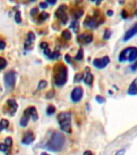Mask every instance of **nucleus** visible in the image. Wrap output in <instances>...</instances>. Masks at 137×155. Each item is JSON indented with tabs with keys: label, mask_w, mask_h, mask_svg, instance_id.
<instances>
[{
	"label": "nucleus",
	"mask_w": 137,
	"mask_h": 155,
	"mask_svg": "<svg viewBox=\"0 0 137 155\" xmlns=\"http://www.w3.org/2000/svg\"><path fill=\"white\" fill-rule=\"evenodd\" d=\"M65 144V137L64 134L61 132L56 131L51 135L49 140L48 141L46 145H44V148L48 150L53 152L61 151Z\"/></svg>",
	"instance_id": "nucleus-1"
},
{
	"label": "nucleus",
	"mask_w": 137,
	"mask_h": 155,
	"mask_svg": "<svg viewBox=\"0 0 137 155\" xmlns=\"http://www.w3.org/2000/svg\"><path fill=\"white\" fill-rule=\"evenodd\" d=\"M68 80V69L63 63H57L53 67V81L57 87H62Z\"/></svg>",
	"instance_id": "nucleus-2"
},
{
	"label": "nucleus",
	"mask_w": 137,
	"mask_h": 155,
	"mask_svg": "<svg viewBox=\"0 0 137 155\" xmlns=\"http://www.w3.org/2000/svg\"><path fill=\"white\" fill-rule=\"evenodd\" d=\"M57 121L59 126L63 132L67 133H71L72 125H71V113L69 112H62L57 115Z\"/></svg>",
	"instance_id": "nucleus-3"
},
{
	"label": "nucleus",
	"mask_w": 137,
	"mask_h": 155,
	"mask_svg": "<svg viewBox=\"0 0 137 155\" xmlns=\"http://www.w3.org/2000/svg\"><path fill=\"white\" fill-rule=\"evenodd\" d=\"M137 59V48L136 47H127L121 51L119 54V61L120 62L124 61H136Z\"/></svg>",
	"instance_id": "nucleus-4"
},
{
	"label": "nucleus",
	"mask_w": 137,
	"mask_h": 155,
	"mask_svg": "<svg viewBox=\"0 0 137 155\" xmlns=\"http://www.w3.org/2000/svg\"><path fill=\"white\" fill-rule=\"evenodd\" d=\"M105 21V19L101 18L99 13H97V11H95V14L94 16H86V18L85 19V21L83 22V25L86 28H96L98 27L99 24H101L102 23Z\"/></svg>",
	"instance_id": "nucleus-5"
},
{
	"label": "nucleus",
	"mask_w": 137,
	"mask_h": 155,
	"mask_svg": "<svg viewBox=\"0 0 137 155\" xmlns=\"http://www.w3.org/2000/svg\"><path fill=\"white\" fill-rule=\"evenodd\" d=\"M16 76H17V74L15 71H9L4 74V84L7 89L11 90L15 87Z\"/></svg>",
	"instance_id": "nucleus-6"
},
{
	"label": "nucleus",
	"mask_w": 137,
	"mask_h": 155,
	"mask_svg": "<svg viewBox=\"0 0 137 155\" xmlns=\"http://www.w3.org/2000/svg\"><path fill=\"white\" fill-rule=\"evenodd\" d=\"M66 10H67V6L65 4H62L58 7L57 10L55 12L56 17L62 22V24H64V25L66 24L68 22V15L66 13Z\"/></svg>",
	"instance_id": "nucleus-7"
},
{
	"label": "nucleus",
	"mask_w": 137,
	"mask_h": 155,
	"mask_svg": "<svg viewBox=\"0 0 137 155\" xmlns=\"http://www.w3.org/2000/svg\"><path fill=\"white\" fill-rule=\"evenodd\" d=\"M110 61H111V60H110L108 56H105V57L100 58H95L93 61V65L95 68L102 70V69L106 68L110 63Z\"/></svg>",
	"instance_id": "nucleus-8"
},
{
	"label": "nucleus",
	"mask_w": 137,
	"mask_h": 155,
	"mask_svg": "<svg viewBox=\"0 0 137 155\" xmlns=\"http://www.w3.org/2000/svg\"><path fill=\"white\" fill-rule=\"evenodd\" d=\"M83 88L82 87H76L75 88H73V90L71 92L70 97H71V100L73 103H78L82 100V99L83 97Z\"/></svg>",
	"instance_id": "nucleus-9"
},
{
	"label": "nucleus",
	"mask_w": 137,
	"mask_h": 155,
	"mask_svg": "<svg viewBox=\"0 0 137 155\" xmlns=\"http://www.w3.org/2000/svg\"><path fill=\"white\" fill-rule=\"evenodd\" d=\"M94 36L92 33H83L80 34L77 37V40L80 44H88L93 41Z\"/></svg>",
	"instance_id": "nucleus-10"
},
{
	"label": "nucleus",
	"mask_w": 137,
	"mask_h": 155,
	"mask_svg": "<svg viewBox=\"0 0 137 155\" xmlns=\"http://www.w3.org/2000/svg\"><path fill=\"white\" fill-rule=\"evenodd\" d=\"M137 35V23L136 24H134L132 28H131L129 30H127L125 33V35L123 36V40L124 41H128L131 40L133 36Z\"/></svg>",
	"instance_id": "nucleus-11"
},
{
	"label": "nucleus",
	"mask_w": 137,
	"mask_h": 155,
	"mask_svg": "<svg viewBox=\"0 0 137 155\" xmlns=\"http://www.w3.org/2000/svg\"><path fill=\"white\" fill-rule=\"evenodd\" d=\"M34 141H35V136L33 133L31 131H28L22 139V143L24 145H30Z\"/></svg>",
	"instance_id": "nucleus-12"
},
{
	"label": "nucleus",
	"mask_w": 137,
	"mask_h": 155,
	"mask_svg": "<svg viewBox=\"0 0 137 155\" xmlns=\"http://www.w3.org/2000/svg\"><path fill=\"white\" fill-rule=\"evenodd\" d=\"M127 94L130 95H137V78L131 82L127 90Z\"/></svg>",
	"instance_id": "nucleus-13"
},
{
	"label": "nucleus",
	"mask_w": 137,
	"mask_h": 155,
	"mask_svg": "<svg viewBox=\"0 0 137 155\" xmlns=\"http://www.w3.org/2000/svg\"><path fill=\"white\" fill-rule=\"evenodd\" d=\"M86 70L87 71L86 74L85 78H84V83H85V84L88 85V86H91L92 83H93V81H94V76L90 72V69L88 68V67Z\"/></svg>",
	"instance_id": "nucleus-14"
},
{
	"label": "nucleus",
	"mask_w": 137,
	"mask_h": 155,
	"mask_svg": "<svg viewBox=\"0 0 137 155\" xmlns=\"http://www.w3.org/2000/svg\"><path fill=\"white\" fill-rule=\"evenodd\" d=\"M7 105L11 108L10 114H11V115H13L15 114V112H16L17 108H18V104H17V103H16L15 100L13 99H8L7 101Z\"/></svg>",
	"instance_id": "nucleus-15"
},
{
	"label": "nucleus",
	"mask_w": 137,
	"mask_h": 155,
	"mask_svg": "<svg viewBox=\"0 0 137 155\" xmlns=\"http://www.w3.org/2000/svg\"><path fill=\"white\" fill-rule=\"evenodd\" d=\"M28 108L30 115H31V117L33 118V121H36V120H38V113H37L36 108L32 106V107H29V108Z\"/></svg>",
	"instance_id": "nucleus-16"
},
{
	"label": "nucleus",
	"mask_w": 137,
	"mask_h": 155,
	"mask_svg": "<svg viewBox=\"0 0 137 155\" xmlns=\"http://www.w3.org/2000/svg\"><path fill=\"white\" fill-rule=\"evenodd\" d=\"M30 115H28V114H26V113H24V115H23V117L20 120V125L22 127H26L28 125V124L29 119H30Z\"/></svg>",
	"instance_id": "nucleus-17"
},
{
	"label": "nucleus",
	"mask_w": 137,
	"mask_h": 155,
	"mask_svg": "<svg viewBox=\"0 0 137 155\" xmlns=\"http://www.w3.org/2000/svg\"><path fill=\"white\" fill-rule=\"evenodd\" d=\"M70 28H72V30L73 31V33H77L79 31V23L77 20H73L71 22L70 26H69Z\"/></svg>",
	"instance_id": "nucleus-18"
},
{
	"label": "nucleus",
	"mask_w": 137,
	"mask_h": 155,
	"mask_svg": "<svg viewBox=\"0 0 137 155\" xmlns=\"http://www.w3.org/2000/svg\"><path fill=\"white\" fill-rule=\"evenodd\" d=\"M62 37L65 40H69L72 38V34L68 29H65L62 33Z\"/></svg>",
	"instance_id": "nucleus-19"
},
{
	"label": "nucleus",
	"mask_w": 137,
	"mask_h": 155,
	"mask_svg": "<svg viewBox=\"0 0 137 155\" xmlns=\"http://www.w3.org/2000/svg\"><path fill=\"white\" fill-rule=\"evenodd\" d=\"M83 14H84V11L82 9H78L74 13H73V17L76 20V19H78L81 18L83 15Z\"/></svg>",
	"instance_id": "nucleus-20"
},
{
	"label": "nucleus",
	"mask_w": 137,
	"mask_h": 155,
	"mask_svg": "<svg viewBox=\"0 0 137 155\" xmlns=\"http://www.w3.org/2000/svg\"><path fill=\"white\" fill-rule=\"evenodd\" d=\"M46 112H47L48 115H53L55 112H56V108H55V106L52 104L48 105L47 108V110H46Z\"/></svg>",
	"instance_id": "nucleus-21"
},
{
	"label": "nucleus",
	"mask_w": 137,
	"mask_h": 155,
	"mask_svg": "<svg viewBox=\"0 0 137 155\" xmlns=\"http://www.w3.org/2000/svg\"><path fill=\"white\" fill-rule=\"evenodd\" d=\"M83 57H84V53H83V49L81 48V49H79L77 55L74 57V59L76 61H82L83 59Z\"/></svg>",
	"instance_id": "nucleus-22"
},
{
	"label": "nucleus",
	"mask_w": 137,
	"mask_h": 155,
	"mask_svg": "<svg viewBox=\"0 0 137 155\" xmlns=\"http://www.w3.org/2000/svg\"><path fill=\"white\" fill-rule=\"evenodd\" d=\"M49 18V14L48 13H47V12H44V11H43V12H41L40 14V15H39V17H38V19H39V20L40 21H44V20H46L47 19Z\"/></svg>",
	"instance_id": "nucleus-23"
},
{
	"label": "nucleus",
	"mask_w": 137,
	"mask_h": 155,
	"mask_svg": "<svg viewBox=\"0 0 137 155\" xmlns=\"http://www.w3.org/2000/svg\"><path fill=\"white\" fill-rule=\"evenodd\" d=\"M60 56H61V54L58 51H54V52H52V54H50V56L48 57V58L51 59V60H54V59H58L60 58Z\"/></svg>",
	"instance_id": "nucleus-24"
},
{
	"label": "nucleus",
	"mask_w": 137,
	"mask_h": 155,
	"mask_svg": "<svg viewBox=\"0 0 137 155\" xmlns=\"http://www.w3.org/2000/svg\"><path fill=\"white\" fill-rule=\"evenodd\" d=\"M111 29L107 28L105 29L104 31V35H103V39L104 40H109L110 39V37L111 36Z\"/></svg>",
	"instance_id": "nucleus-25"
},
{
	"label": "nucleus",
	"mask_w": 137,
	"mask_h": 155,
	"mask_svg": "<svg viewBox=\"0 0 137 155\" xmlns=\"http://www.w3.org/2000/svg\"><path fill=\"white\" fill-rule=\"evenodd\" d=\"M47 82L45 80H41L39 84H38V87H37V90H43L45 87H47Z\"/></svg>",
	"instance_id": "nucleus-26"
},
{
	"label": "nucleus",
	"mask_w": 137,
	"mask_h": 155,
	"mask_svg": "<svg viewBox=\"0 0 137 155\" xmlns=\"http://www.w3.org/2000/svg\"><path fill=\"white\" fill-rule=\"evenodd\" d=\"M27 37H28L27 40H28V41L32 42V43H33V42L35 41V39H36V36H35V34H34L33 32H29V33H28Z\"/></svg>",
	"instance_id": "nucleus-27"
},
{
	"label": "nucleus",
	"mask_w": 137,
	"mask_h": 155,
	"mask_svg": "<svg viewBox=\"0 0 137 155\" xmlns=\"http://www.w3.org/2000/svg\"><path fill=\"white\" fill-rule=\"evenodd\" d=\"M7 65V61L5 58L0 57V70H3L4 68H6V66Z\"/></svg>",
	"instance_id": "nucleus-28"
},
{
	"label": "nucleus",
	"mask_w": 137,
	"mask_h": 155,
	"mask_svg": "<svg viewBox=\"0 0 137 155\" xmlns=\"http://www.w3.org/2000/svg\"><path fill=\"white\" fill-rule=\"evenodd\" d=\"M82 79H84L83 74L82 73H78V74H77L75 77H74V83H80Z\"/></svg>",
	"instance_id": "nucleus-29"
},
{
	"label": "nucleus",
	"mask_w": 137,
	"mask_h": 155,
	"mask_svg": "<svg viewBox=\"0 0 137 155\" xmlns=\"http://www.w3.org/2000/svg\"><path fill=\"white\" fill-rule=\"evenodd\" d=\"M15 22L17 24H20L22 22V19H21V13L20 11H17L15 13Z\"/></svg>",
	"instance_id": "nucleus-30"
},
{
	"label": "nucleus",
	"mask_w": 137,
	"mask_h": 155,
	"mask_svg": "<svg viewBox=\"0 0 137 155\" xmlns=\"http://www.w3.org/2000/svg\"><path fill=\"white\" fill-rule=\"evenodd\" d=\"M95 99H96V101L98 103V104H103L105 101H106V99H105L104 97H102L101 95H96V97H95Z\"/></svg>",
	"instance_id": "nucleus-31"
},
{
	"label": "nucleus",
	"mask_w": 137,
	"mask_h": 155,
	"mask_svg": "<svg viewBox=\"0 0 137 155\" xmlns=\"http://www.w3.org/2000/svg\"><path fill=\"white\" fill-rule=\"evenodd\" d=\"M12 138L11 137H7L6 139H5V144L7 145V147H11V145H12Z\"/></svg>",
	"instance_id": "nucleus-32"
},
{
	"label": "nucleus",
	"mask_w": 137,
	"mask_h": 155,
	"mask_svg": "<svg viewBox=\"0 0 137 155\" xmlns=\"http://www.w3.org/2000/svg\"><path fill=\"white\" fill-rule=\"evenodd\" d=\"M121 16H122V18L124 19H126L128 18V16H129V14L127 13V11L126 10H123V11H121Z\"/></svg>",
	"instance_id": "nucleus-33"
},
{
	"label": "nucleus",
	"mask_w": 137,
	"mask_h": 155,
	"mask_svg": "<svg viewBox=\"0 0 137 155\" xmlns=\"http://www.w3.org/2000/svg\"><path fill=\"white\" fill-rule=\"evenodd\" d=\"M1 123H2V124H3V126L4 129H7L8 125H9V121L6 119H3L1 120Z\"/></svg>",
	"instance_id": "nucleus-34"
},
{
	"label": "nucleus",
	"mask_w": 137,
	"mask_h": 155,
	"mask_svg": "<svg viewBox=\"0 0 137 155\" xmlns=\"http://www.w3.org/2000/svg\"><path fill=\"white\" fill-rule=\"evenodd\" d=\"M38 11H39V10H38V8H36V7L33 8V9L31 10V12H30V13H31V15H32V16L36 15L38 13Z\"/></svg>",
	"instance_id": "nucleus-35"
},
{
	"label": "nucleus",
	"mask_w": 137,
	"mask_h": 155,
	"mask_svg": "<svg viewBox=\"0 0 137 155\" xmlns=\"http://www.w3.org/2000/svg\"><path fill=\"white\" fill-rule=\"evenodd\" d=\"M7 149V146L6 144H0V151L6 152Z\"/></svg>",
	"instance_id": "nucleus-36"
},
{
	"label": "nucleus",
	"mask_w": 137,
	"mask_h": 155,
	"mask_svg": "<svg viewBox=\"0 0 137 155\" xmlns=\"http://www.w3.org/2000/svg\"><path fill=\"white\" fill-rule=\"evenodd\" d=\"M125 152H126V150L124 149H119V150L116 152L115 155H124L125 154Z\"/></svg>",
	"instance_id": "nucleus-37"
},
{
	"label": "nucleus",
	"mask_w": 137,
	"mask_h": 155,
	"mask_svg": "<svg viewBox=\"0 0 137 155\" xmlns=\"http://www.w3.org/2000/svg\"><path fill=\"white\" fill-rule=\"evenodd\" d=\"M46 96H47L48 99H52V98L54 96V91L53 90H50L49 92H48Z\"/></svg>",
	"instance_id": "nucleus-38"
},
{
	"label": "nucleus",
	"mask_w": 137,
	"mask_h": 155,
	"mask_svg": "<svg viewBox=\"0 0 137 155\" xmlns=\"http://www.w3.org/2000/svg\"><path fill=\"white\" fill-rule=\"evenodd\" d=\"M40 48L42 49H47L48 48V44L47 42H42V43L40 44Z\"/></svg>",
	"instance_id": "nucleus-39"
},
{
	"label": "nucleus",
	"mask_w": 137,
	"mask_h": 155,
	"mask_svg": "<svg viewBox=\"0 0 137 155\" xmlns=\"http://www.w3.org/2000/svg\"><path fill=\"white\" fill-rule=\"evenodd\" d=\"M65 61H67L68 63H71V61H72V58H71V57H70L68 54H66V55H65Z\"/></svg>",
	"instance_id": "nucleus-40"
},
{
	"label": "nucleus",
	"mask_w": 137,
	"mask_h": 155,
	"mask_svg": "<svg viewBox=\"0 0 137 155\" xmlns=\"http://www.w3.org/2000/svg\"><path fill=\"white\" fill-rule=\"evenodd\" d=\"M40 7L41 8H43V9H46L48 7V4L45 3V2H42V3H40Z\"/></svg>",
	"instance_id": "nucleus-41"
},
{
	"label": "nucleus",
	"mask_w": 137,
	"mask_h": 155,
	"mask_svg": "<svg viewBox=\"0 0 137 155\" xmlns=\"http://www.w3.org/2000/svg\"><path fill=\"white\" fill-rule=\"evenodd\" d=\"M6 46V43L4 42L3 40H0V49H3Z\"/></svg>",
	"instance_id": "nucleus-42"
},
{
	"label": "nucleus",
	"mask_w": 137,
	"mask_h": 155,
	"mask_svg": "<svg viewBox=\"0 0 137 155\" xmlns=\"http://www.w3.org/2000/svg\"><path fill=\"white\" fill-rule=\"evenodd\" d=\"M131 70H133V71H136L137 70V61L134 63L133 65H131Z\"/></svg>",
	"instance_id": "nucleus-43"
},
{
	"label": "nucleus",
	"mask_w": 137,
	"mask_h": 155,
	"mask_svg": "<svg viewBox=\"0 0 137 155\" xmlns=\"http://www.w3.org/2000/svg\"><path fill=\"white\" fill-rule=\"evenodd\" d=\"M57 0H47V2L51 5H55V4L57 3Z\"/></svg>",
	"instance_id": "nucleus-44"
},
{
	"label": "nucleus",
	"mask_w": 137,
	"mask_h": 155,
	"mask_svg": "<svg viewBox=\"0 0 137 155\" xmlns=\"http://www.w3.org/2000/svg\"><path fill=\"white\" fill-rule=\"evenodd\" d=\"M83 155H94V154H93V152L90 151V150H86V151L84 152Z\"/></svg>",
	"instance_id": "nucleus-45"
},
{
	"label": "nucleus",
	"mask_w": 137,
	"mask_h": 155,
	"mask_svg": "<svg viewBox=\"0 0 137 155\" xmlns=\"http://www.w3.org/2000/svg\"><path fill=\"white\" fill-rule=\"evenodd\" d=\"M107 15L108 16H112V15H114V11H112V10H108V11H107Z\"/></svg>",
	"instance_id": "nucleus-46"
},
{
	"label": "nucleus",
	"mask_w": 137,
	"mask_h": 155,
	"mask_svg": "<svg viewBox=\"0 0 137 155\" xmlns=\"http://www.w3.org/2000/svg\"><path fill=\"white\" fill-rule=\"evenodd\" d=\"M3 129H4L3 126V124H2V123H1V121H0V132H1L2 130Z\"/></svg>",
	"instance_id": "nucleus-47"
},
{
	"label": "nucleus",
	"mask_w": 137,
	"mask_h": 155,
	"mask_svg": "<svg viewBox=\"0 0 137 155\" xmlns=\"http://www.w3.org/2000/svg\"><path fill=\"white\" fill-rule=\"evenodd\" d=\"M102 1V0H97V1H96V4H97V5H99V4L101 3Z\"/></svg>",
	"instance_id": "nucleus-48"
},
{
	"label": "nucleus",
	"mask_w": 137,
	"mask_h": 155,
	"mask_svg": "<svg viewBox=\"0 0 137 155\" xmlns=\"http://www.w3.org/2000/svg\"><path fill=\"white\" fill-rule=\"evenodd\" d=\"M40 155H49V154H47V153H45V152H43V153H41V154H40Z\"/></svg>",
	"instance_id": "nucleus-49"
},
{
	"label": "nucleus",
	"mask_w": 137,
	"mask_h": 155,
	"mask_svg": "<svg viewBox=\"0 0 137 155\" xmlns=\"http://www.w3.org/2000/svg\"><path fill=\"white\" fill-rule=\"evenodd\" d=\"M90 1H92V2H96L97 0H90Z\"/></svg>",
	"instance_id": "nucleus-50"
},
{
	"label": "nucleus",
	"mask_w": 137,
	"mask_h": 155,
	"mask_svg": "<svg viewBox=\"0 0 137 155\" xmlns=\"http://www.w3.org/2000/svg\"><path fill=\"white\" fill-rule=\"evenodd\" d=\"M135 14H136V16H137V10H136V13H135Z\"/></svg>",
	"instance_id": "nucleus-51"
},
{
	"label": "nucleus",
	"mask_w": 137,
	"mask_h": 155,
	"mask_svg": "<svg viewBox=\"0 0 137 155\" xmlns=\"http://www.w3.org/2000/svg\"><path fill=\"white\" fill-rule=\"evenodd\" d=\"M31 1H33V2H34V1H36V0H31Z\"/></svg>",
	"instance_id": "nucleus-52"
},
{
	"label": "nucleus",
	"mask_w": 137,
	"mask_h": 155,
	"mask_svg": "<svg viewBox=\"0 0 137 155\" xmlns=\"http://www.w3.org/2000/svg\"><path fill=\"white\" fill-rule=\"evenodd\" d=\"M77 1H78V0H77Z\"/></svg>",
	"instance_id": "nucleus-53"
}]
</instances>
